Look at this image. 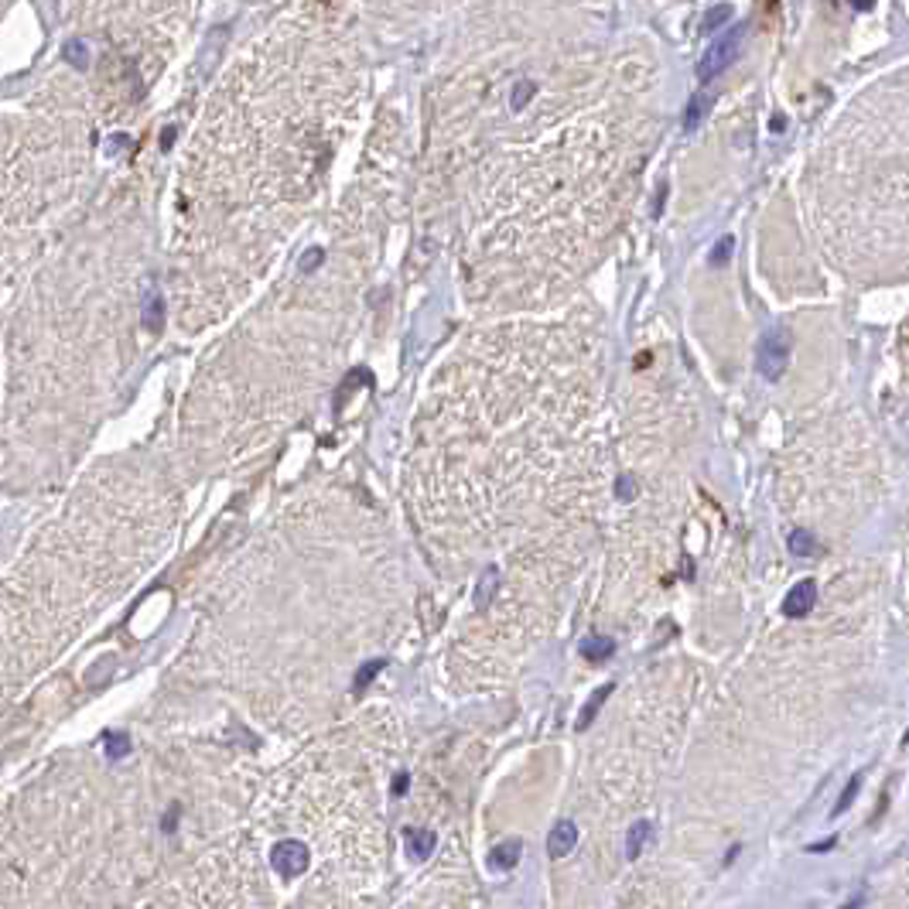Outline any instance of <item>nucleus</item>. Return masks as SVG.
<instances>
[{
  "mask_svg": "<svg viewBox=\"0 0 909 909\" xmlns=\"http://www.w3.org/2000/svg\"><path fill=\"white\" fill-rule=\"evenodd\" d=\"M407 786H411L407 773H397V776H393V796H404V793H407Z\"/></svg>",
  "mask_w": 909,
  "mask_h": 909,
  "instance_id": "obj_19",
  "label": "nucleus"
},
{
  "mask_svg": "<svg viewBox=\"0 0 909 909\" xmlns=\"http://www.w3.org/2000/svg\"><path fill=\"white\" fill-rule=\"evenodd\" d=\"M609 694H612V687H602V691H598V694H591V701L584 704V711H581V718H578V728H581V732H584V728H588V725H591V718H595V711H598V707H602V701H605V698H609Z\"/></svg>",
  "mask_w": 909,
  "mask_h": 909,
  "instance_id": "obj_14",
  "label": "nucleus"
},
{
  "mask_svg": "<svg viewBox=\"0 0 909 909\" xmlns=\"http://www.w3.org/2000/svg\"><path fill=\"white\" fill-rule=\"evenodd\" d=\"M520 851H523L520 841H502V844H496V848L489 851V868H496V871H509V868H516Z\"/></svg>",
  "mask_w": 909,
  "mask_h": 909,
  "instance_id": "obj_7",
  "label": "nucleus"
},
{
  "mask_svg": "<svg viewBox=\"0 0 909 909\" xmlns=\"http://www.w3.org/2000/svg\"><path fill=\"white\" fill-rule=\"evenodd\" d=\"M103 748H106V759H124L126 752H130V739L126 735H120V732H110L106 735V742H103Z\"/></svg>",
  "mask_w": 909,
  "mask_h": 909,
  "instance_id": "obj_13",
  "label": "nucleus"
},
{
  "mask_svg": "<svg viewBox=\"0 0 909 909\" xmlns=\"http://www.w3.org/2000/svg\"><path fill=\"white\" fill-rule=\"evenodd\" d=\"M862 903H865V892H858L855 899H848V903H844L841 909H862Z\"/></svg>",
  "mask_w": 909,
  "mask_h": 909,
  "instance_id": "obj_22",
  "label": "nucleus"
},
{
  "mask_svg": "<svg viewBox=\"0 0 909 909\" xmlns=\"http://www.w3.org/2000/svg\"><path fill=\"white\" fill-rule=\"evenodd\" d=\"M834 844H837V837H834V834H830V837H827V841H817V844H810V848H807V851H814V855H821V851H830V848H834Z\"/></svg>",
  "mask_w": 909,
  "mask_h": 909,
  "instance_id": "obj_21",
  "label": "nucleus"
},
{
  "mask_svg": "<svg viewBox=\"0 0 909 909\" xmlns=\"http://www.w3.org/2000/svg\"><path fill=\"white\" fill-rule=\"evenodd\" d=\"M575 844H578V827L571 824V821H561V824L550 827V834H547V851H550V858L571 855Z\"/></svg>",
  "mask_w": 909,
  "mask_h": 909,
  "instance_id": "obj_5",
  "label": "nucleus"
},
{
  "mask_svg": "<svg viewBox=\"0 0 909 909\" xmlns=\"http://www.w3.org/2000/svg\"><path fill=\"white\" fill-rule=\"evenodd\" d=\"M165 318V304H161V294H147L144 297V325L147 329H158Z\"/></svg>",
  "mask_w": 909,
  "mask_h": 909,
  "instance_id": "obj_10",
  "label": "nucleus"
},
{
  "mask_svg": "<svg viewBox=\"0 0 909 909\" xmlns=\"http://www.w3.org/2000/svg\"><path fill=\"white\" fill-rule=\"evenodd\" d=\"M704 113H707V96H694V99L687 103V113H684V130H687V133L698 130Z\"/></svg>",
  "mask_w": 909,
  "mask_h": 909,
  "instance_id": "obj_11",
  "label": "nucleus"
},
{
  "mask_svg": "<svg viewBox=\"0 0 909 909\" xmlns=\"http://www.w3.org/2000/svg\"><path fill=\"white\" fill-rule=\"evenodd\" d=\"M379 670H383V660H370V663H366V666H363V670L356 673V691H363V687L370 684V680L376 677V673H379Z\"/></svg>",
  "mask_w": 909,
  "mask_h": 909,
  "instance_id": "obj_17",
  "label": "nucleus"
},
{
  "mask_svg": "<svg viewBox=\"0 0 909 909\" xmlns=\"http://www.w3.org/2000/svg\"><path fill=\"white\" fill-rule=\"evenodd\" d=\"M728 17H732V3H718V7H711V10L704 14V31H714V28H721Z\"/></svg>",
  "mask_w": 909,
  "mask_h": 909,
  "instance_id": "obj_16",
  "label": "nucleus"
},
{
  "mask_svg": "<svg viewBox=\"0 0 909 909\" xmlns=\"http://www.w3.org/2000/svg\"><path fill=\"white\" fill-rule=\"evenodd\" d=\"M404 844H407V851H411L413 858H427V855L434 851L438 837H434V830H424V827H407V830H404Z\"/></svg>",
  "mask_w": 909,
  "mask_h": 909,
  "instance_id": "obj_6",
  "label": "nucleus"
},
{
  "mask_svg": "<svg viewBox=\"0 0 909 909\" xmlns=\"http://www.w3.org/2000/svg\"><path fill=\"white\" fill-rule=\"evenodd\" d=\"M789 352H793V335L786 325H776L769 329L762 338H759V349H755V370L762 379H780L789 366Z\"/></svg>",
  "mask_w": 909,
  "mask_h": 909,
  "instance_id": "obj_1",
  "label": "nucleus"
},
{
  "mask_svg": "<svg viewBox=\"0 0 909 909\" xmlns=\"http://www.w3.org/2000/svg\"><path fill=\"white\" fill-rule=\"evenodd\" d=\"M653 837V824L650 821H636V824L625 830V858H639L643 844Z\"/></svg>",
  "mask_w": 909,
  "mask_h": 909,
  "instance_id": "obj_8",
  "label": "nucleus"
},
{
  "mask_svg": "<svg viewBox=\"0 0 909 909\" xmlns=\"http://www.w3.org/2000/svg\"><path fill=\"white\" fill-rule=\"evenodd\" d=\"M789 550H793V554H800V557H810V554H817L814 534H807V530H793V534H789Z\"/></svg>",
  "mask_w": 909,
  "mask_h": 909,
  "instance_id": "obj_12",
  "label": "nucleus"
},
{
  "mask_svg": "<svg viewBox=\"0 0 909 909\" xmlns=\"http://www.w3.org/2000/svg\"><path fill=\"white\" fill-rule=\"evenodd\" d=\"M308 865H311V855H308V848H304L301 841L284 837V841H277V844L270 848V868H274L281 878H297V875L308 871Z\"/></svg>",
  "mask_w": 909,
  "mask_h": 909,
  "instance_id": "obj_3",
  "label": "nucleus"
},
{
  "mask_svg": "<svg viewBox=\"0 0 909 909\" xmlns=\"http://www.w3.org/2000/svg\"><path fill=\"white\" fill-rule=\"evenodd\" d=\"M728 253H732V240H721V247H718L714 253H711V263H721V260H725Z\"/></svg>",
  "mask_w": 909,
  "mask_h": 909,
  "instance_id": "obj_20",
  "label": "nucleus"
},
{
  "mask_svg": "<svg viewBox=\"0 0 909 909\" xmlns=\"http://www.w3.org/2000/svg\"><path fill=\"white\" fill-rule=\"evenodd\" d=\"M817 605V584L810 578H803V581H796L789 591H786V598H783V616L786 619H803L810 609Z\"/></svg>",
  "mask_w": 909,
  "mask_h": 909,
  "instance_id": "obj_4",
  "label": "nucleus"
},
{
  "mask_svg": "<svg viewBox=\"0 0 909 909\" xmlns=\"http://www.w3.org/2000/svg\"><path fill=\"white\" fill-rule=\"evenodd\" d=\"M742 38H745L742 24H735L732 31H725L721 38H714V44L704 51V58L698 62V76H701L704 83L714 79L718 72H725V69L735 62V55H739V48H742Z\"/></svg>",
  "mask_w": 909,
  "mask_h": 909,
  "instance_id": "obj_2",
  "label": "nucleus"
},
{
  "mask_svg": "<svg viewBox=\"0 0 909 909\" xmlns=\"http://www.w3.org/2000/svg\"><path fill=\"white\" fill-rule=\"evenodd\" d=\"M322 260H325V249H322V247L308 249V253H304V256L297 260V270H304V274H308V270H315V267H318Z\"/></svg>",
  "mask_w": 909,
  "mask_h": 909,
  "instance_id": "obj_18",
  "label": "nucleus"
},
{
  "mask_svg": "<svg viewBox=\"0 0 909 909\" xmlns=\"http://www.w3.org/2000/svg\"><path fill=\"white\" fill-rule=\"evenodd\" d=\"M612 650H616V643H612L609 636H595V639H584V643H581V653H584L588 660H605Z\"/></svg>",
  "mask_w": 909,
  "mask_h": 909,
  "instance_id": "obj_9",
  "label": "nucleus"
},
{
  "mask_svg": "<svg viewBox=\"0 0 909 909\" xmlns=\"http://www.w3.org/2000/svg\"><path fill=\"white\" fill-rule=\"evenodd\" d=\"M858 786H862V776H851V783L844 786V793H841V800L834 803V810H830V817H841L848 807H851V800L858 796Z\"/></svg>",
  "mask_w": 909,
  "mask_h": 909,
  "instance_id": "obj_15",
  "label": "nucleus"
}]
</instances>
